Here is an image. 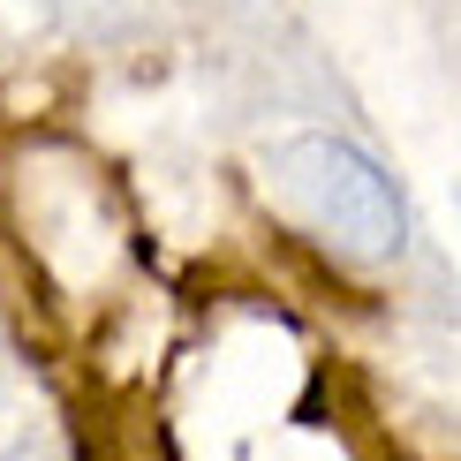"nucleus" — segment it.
<instances>
[{
	"label": "nucleus",
	"instance_id": "nucleus-1",
	"mask_svg": "<svg viewBox=\"0 0 461 461\" xmlns=\"http://www.w3.org/2000/svg\"><path fill=\"white\" fill-rule=\"evenodd\" d=\"M265 182H273V204L295 227H311L325 249L363 265H386L409 249V204H401L393 175L356 151L348 137H280L265 151Z\"/></svg>",
	"mask_w": 461,
	"mask_h": 461
}]
</instances>
